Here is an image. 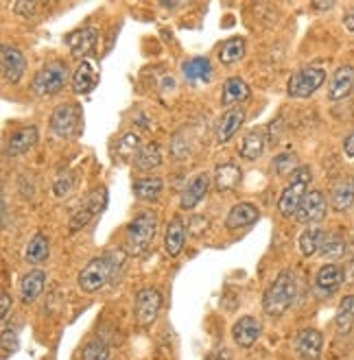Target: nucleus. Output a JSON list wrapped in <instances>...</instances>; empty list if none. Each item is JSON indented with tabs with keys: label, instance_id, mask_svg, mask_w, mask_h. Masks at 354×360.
I'll return each mask as SVG.
<instances>
[{
	"label": "nucleus",
	"instance_id": "obj_24",
	"mask_svg": "<svg viewBox=\"0 0 354 360\" xmlns=\"http://www.w3.org/2000/svg\"><path fill=\"white\" fill-rule=\"evenodd\" d=\"M213 63L208 57L203 55H197V57H191L182 63V75L189 83H208L213 79Z\"/></svg>",
	"mask_w": 354,
	"mask_h": 360
},
{
	"label": "nucleus",
	"instance_id": "obj_2",
	"mask_svg": "<svg viewBox=\"0 0 354 360\" xmlns=\"http://www.w3.org/2000/svg\"><path fill=\"white\" fill-rule=\"evenodd\" d=\"M158 234V214L153 210H147V212H140L136 214L127 227H125V234H122V249L127 256H142V253H147L153 238Z\"/></svg>",
	"mask_w": 354,
	"mask_h": 360
},
{
	"label": "nucleus",
	"instance_id": "obj_42",
	"mask_svg": "<svg viewBox=\"0 0 354 360\" xmlns=\"http://www.w3.org/2000/svg\"><path fill=\"white\" fill-rule=\"evenodd\" d=\"M15 347H18V334H15V330L5 328V330H3V358H7L9 352L13 354Z\"/></svg>",
	"mask_w": 354,
	"mask_h": 360
},
{
	"label": "nucleus",
	"instance_id": "obj_40",
	"mask_svg": "<svg viewBox=\"0 0 354 360\" xmlns=\"http://www.w3.org/2000/svg\"><path fill=\"white\" fill-rule=\"evenodd\" d=\"M75 175L72 173H59L53 181V193L55 197H68L72 193V188H75Z\"/></svg>",
	"mask_w": 354,
	"mask_h": 360
},
{
	"label": "nucleus",
	"instance_id": "obj_34",
	"mask_svg": "<svg viewBox=\"0 0 354 360\" xmlns=\"http://www.w3.org/2000/svg\"><path fill=\"white\" fill-rule=\"evenodd\" d=\"M140 149H142V142H140L138 134H134V131L122 134L114 144V162H122V160H129V158L134 160Z\"/></svg>",
	"mask_w": 354,
	"mask_h": 360
},
{
	"label": "nucleus",
	"instance_id": "obj_11",
	"mask_svg": "<svg viewBox=\"0 0 354 360\" xmlns=\"http://www.w3.org/2000/svg\"><path fill=\"white\" fill-rule=\"evenodd\" d=\"M341 284H343V269L339 264H324L315 273L313 290L320 300H328L330 295H335L339 290Z\"/></svg>",
	"mask_w": 354,
	"mask_h": 360
},
{
	"label": "nucleus",
	"instance_id": "obj_15",
	"mask_svg": "<svg viewBox=\"0 0 354 360\" xmlns=\"http://www.w3.org/2000/svg\"><path fill=\"white\" fill-rule=\"evenodd\" d=\"M210 175L208 173H199L195 175L189 186H186L182 190V195H179V210L184 212H189V210H195L208 195V190H210Z\"/></svg>",
	"mask_w": 354,
	"mask_h": 360
},
{
	"label": "nucleus",
	"instance_id": "obj_48",
	"mask_svg": "<svg viewBox=\"0 0 354 360\" xmlns=\"http://www.w3.org/2000/svg\"><path fill=\"white\" fill-rule=\"evenodd\" d=\"M332 7H335V3H324V5L313 3V9H332Z\"/></svg>",
	"mask_w": 354,
	"mask_h": 360
},
{
	"label": "nucleus",
	"instance_id": "obj_47",
	"mask_svg": "<svg viewBox=\"0 0 354 360\" xmlns=\"http://www.w3.org/2000/svg\"><path fill=\"white\" fill-rule=\"evenodd\" d=\"M343 27H346L348 31H352V33H354V7H352V9H348V11L343 13Z\"/></svg>",
	"mask_w": 354,
	"mask_h": 360
},
{
	"label": "nucleus",
	"instance_id": "obj_4",
	"mask_svg": "<svg viewBox=\"0 0 354 360\" xmlns=\"http://www.w3.org/2000/svg\"><path fill=\"white\" fill-rule=\"evenodd\" d=\"M70 77V68L64 59H55L49 61L46 66H42L31 81V92L39 98H51L55 94H59L61 90L66 88Z\"/></svg>",
	"mask_w": 354,
	"mask_h": 360
},
{
	"label": "nucleus",
	"instance_id": "obj_38",
	"mask_svg": "<svg viewBox=\"0 0 354 360\" xmlns=\"http://www.w3.org/2000/svg\"><path fill=\"white\" fill-rule=\"evenodd\" d=\"M171 155L173 160H189L193 155V140L186 134V129H182L179 134L173 136L171 140Z\"/></svg>",
	"mask_w": 354,
	"mask_h": 360
},
{
	"label": "nucleus",
	"instance_id": "obj_6",
	"mask_svg": "<svg viewBox=\"0 0 354 360\" xmlns=\"http://www.w3.org/2000/svg\"><path fill=\"white\" fill-rule=\"evenodd\" d=\"M324 83H326V70L320 66H308L291 75L286 83V92L291 98H308V96H313Z\"/></svg>",
	"mask_w": 354,
	"mask_h": 360
},
{
	"label": "nucleus",
	"instance_id": "obj_37",
	"mask_svg": "<svg viewBox=\"0 0 354 360\" xmlns=\"http://www.w3.org/2000/svg\"><path fill=\"white\" fill-rule=\"evenodd\" d=\"M298 168H300V164H298V158L293 153H280L272 162V171L278 177H291Z\"/></svg>",
	"mask_w": 354,
	"mask_h": 360
},
{
	"label": "nucleus",
	"instance_id": "obj_36",
	"mask_svg": "<svg viewBox=\"0 0 354 360\" xmlns=\"http://www.w3.org/2000/svg\"><path fill=\"white\" fill-rule=\"evenodd\" d=\"M346 249H348V245H346V238L341 234H326L320 253L326 260H339L346 256Z\"/></svg>",
	"mask_w": 354,
	"mask_h": 360
},
{
	"label": "nucleus",
	"instance_id": "obj_45",
	"mask_svg": "<svg viewBox=\"0 0 354 360\" xmlns=\"http://www.w3.org/2000/svg\"><path fill=\"white\" fill-rule=\"evenodd\" d=\"M206 360H232V352L227 347H219V349H213L210 354H208Z\"/></svg>",
	"mask_w": 354,
	"mask_h": 360
},
{
	"label": "nucleus",
	"instance_id": "obj_19",
	"mask_svg": "<svg viewBox=\"0 0 354 360\" xmlns=\"http://www.w3.org/2000/svg\"><path fill=\"white\" fill-rule=\"evenodd\" d=\"M186 231H189V227H186V223L179 214H175L169 223H166V227H164L166 256H171V258L179 256L182 249H184V243H186Z\"/></svg>",
	"mask_w": 354,
	"mask_h": 360
},
{
	"label": "nucleus",
	"instance_id": "obj_10",
	"mask_svg": "<svg viewBox=\"0 0 354 360\" xmlns=\"http://www.w3.org/2000/svg\"><path fill=\"white\" fill-rule=\"evenodd\" d=\"M293 347L302 360H320L324 352V334L315 328H304L296 334Z\"/></svg>",
	"mask_w": 354,
	"mask_h": 360
},
{
	"label": "nucleus",
	"instance_id": "obj_21",
	"mask_svg": "<svg viewBox=\"0 0 354 360\" xmlns=\"http://www.w3.org/2000/svg\"><path fill=\"white\" fill-rule=\"evenodd\" d=\"M260 219V210L258 205L249 203V201H241V203H234L230 207L225 217V227L227 229H245L249 225H254L256 221Z\"/></svg>",
	"mask_w": 354,
	"mask_h": 360
},
{
	"label": "nucleus",
	"instance_id": "obj_46",
	"mask_svg": "<svg viewBox=\"0 0 354 360\" xmlns=\"http://www.w3.org/2000/svg\"><path fill=\"white\" fill-rule=\"evenodd\" d=\"M343 153L348 160H354V129L343 138Z\"/></svg>",
	"mask_w": 354,
	"mask_h": 360
},
{
	"label": "nucleus",
	"instance_id": "obj_9",
	"mask_svg": "<svg viewBox=\"0 0 354 360\" xmlns=\"http://www.w3.org/2000/svg\"><path fill=\"white\" fill-rule=\"evenodd\" d=\"M106 205H108V188L99 186L86 197V203H83V207H79L75 214L70 217V229L77 231L81 227H86Z\"/></svg>",
	"mask_w": 354,
	"mask_h": 360
},
{
	"label": "nucleus",
	"instance_id": "obj_32",
	"mask_svg": "<svg viewBox=\"0 0 354 360\" xmlns=\"http://www.w3.org/2000/svg\"><path fill=\"white\" fill-rule=\"evenodd\" d=\"M51 256V243L46 238V234H42V231H37V234L29 240L27 245V251H25V260L27 264H42V262H46Z\"/></svg>",
	"mask_w": 354,
	"mask_h": 360
},
{
	"label": "nucleus",
	"instance_id": "obj_17",
	"mask_svg": "<svg viewBox=\"0 0 354 360\" xmlns=\"http://www.w3.org/2000/svg\"><path fill=\"white\" fill-rule=\"evenodd\" d=\"M0 59H3V77H5V81L7 83H20V79L25 77V70H27L25 53L20 51L18 46L5 44Z\"/></svg>",
	"mask_w": 354,
	"mask_h": 360
},
{
	"label": "nucleus",
	"instance_id": "obj_5",
	"mask_svg": "<svg viewBox=\"0 0 354 360\" xmlns=\"http://www.w3.org/2000/svg\"><path fill=\"white\" fill-rule=\"evenodd\" d=\"M310 179H313V175H310V168L308 166H300L298 171L291 175L289 184L282 188V193L278 197V212L280 217L284 219H291L298 214V210L308 193V184Z\"/></svg>",
	"mask_w": 354,
	"mask_h": 360
},
{
	"label": "nucleus",
	"instance_id": "obj_31",
	"mask_svg": "<svg viewBox=\"0 0 354 360\" xmlns=\"http://www.w3.org/2000/svg\"><path fill=\"white\" fill-rule=\"evenodd\" d=\"M324 238H326V229L322 227H306L300 238H298V247H300V253L304 258H313L315 253H320L322 245H324Z\"/></svg>",
	"mask_w": 354,
	"mask_h": 360
},
{
	"label": "nucleus",
	"instance_id": "obj_27",
	"mask_svg": "<svg viewBox=\"0 0 354 360\" xmlns=\"http://www.w3.org/2000/svg\"><path fill=\"white\" fill-rule=\"evenodd\" d=\"M354 205V177H343L330 193V207L335 212H348Z\"/></svg>",
	"mask_w": 354,
	"mask_h": 360
},
{
	"label": "nucleus",
	"instance_id": "obj_22",
	"mask_svg": "<svg viewBox=\"0 0 354 360\" xmlns=\"http://www.w3.org/2000/svg\"><path fill=\"white\" fill-rule=\"evenodd\" d=\"M70 83H72V92L75 94H90L96 88V83H99V70H96V66H94L90 59L79 61V66L72 72Z\"/></svg>",
	"mask_w": 354,
	"mask_h": 360
},
{
	"label": "nucleus",
	"instance_id": "obj_12",
	"mask_svg": "<svg viewBox=\"0 0 354 360\" xmlns=\"http://www.w3.org/2000/svg\"><path fill=\"white\" fill-rule=\"evenodd\" d=\"M326 214H328V203H326L324 193H322V190H308L304 201H302V205H300V210H298L296 219L300 223H304V225L306 223L310 225V223L324 221Z\"/></svg>",
	"mask_w": 354,
	"mask_h": 360
},
{
	"label": "nucleus",
	"instance_id": "obj_26",
	"mask_svg": "<svg viewBox=\"0 0 354 360\" xmlns=\"http://www.w3.org/2000/svg\"><path fill=\"white\" fill-rule=\"evenodd\" d=\"M249 96H252V90H249V86L241 77H230V79L223 81V86H221V105H225L227 110H230V105L243 103Z\"/></svg>",
	"mask_w": 354,
	"mask_h": 360
},
{
	"label": "nucleus",
	"instance_id": "obj_8",
	"mask_svg": "<svg viewBox=\"0 0 354 360\" xmlns=\"http://www.w3.org/2000/svg\"><path fill=\"white\" fill-rule=\"evenodd\" d=\"M162 310V292L156 286H144L136 292L134 300V319L138 326H151Z\"/></svg>",
	"mask_w": 354,
	"mask_h": 360
},
{
	"label": "nucleus",
	"instance_id": "obj_44",
	"mask_svg": "<svg viewBox=\"0 0 354 360\" xmlns=\"http://www.w3.org/2000/svg\"><path fill=\"white\" fill-rule=\"evenodd\" d=\"M9 310H11V297H9L7 290H3L0 292V319L5 321L9 316Z\"/></svg>",
	"mask_w": 354,
	"mask_h": 360
},
{
	"label": "nucleus",
	"instance_id": "obj_35",
	"mask_svg": "<svg viewBox=\"0 0 354 360\" xmlns=\"http://www.w3.org/2000/svg\"><path fill=\"white\" fill-rule=\"evenodd\" d=\"M217 57H219V61L223 63V66H232V63L241 61L245 57V39L243 37L225 39L223 44L219 46Z\"/></svg>",
	"mask_w": 354,
	"mask_h": 360
},
{
	"label": "nucleus",
	"instance_id": "obj_25",
	"mask_svg": "<svg viewBox=\"0 0 354 360\" xmlns=\"http://www.w3.org/2000/svg\"><path fill=\"white\" fill-rule=\"evenodd\" d=\"M354 90V68L352 66H341L335 70L330 79V88H328V98L330 101H343L352 94Z\"/></svg>",
	"mask_w": 354,
	"mask_h": 360
},
{
	"label": "nucleus",
	"instance_id": "obj_30",
	"mask_svg": "<svg viewBox=\"0 0 354 360\" xmlns=\"http://www.w3.org/2000/svg\"><path fill=\"white\" fill-rule=\"evenodd\" d=\"M241 158L247 162H256L263 158L265 153V134L263 129H252L247 131L241 140V149H239Z\"/></svg>",
	"mask_w": 354,
	"mask_h": 360
},
{
	"label": "nucleus",
	"instance_id": "obj_29",
	"mask_svg": "<svg viewBox=\"0 0 354 360\" xmlns=\"http://www.w3.org/2000/svg\"><path fill=\"white\" fill-rule=\"evenodd\" d=\"M132 162H134V168H136V171H140V173H147V171H153V168L162 166L164 155H162L160 144L158 142L142 144V149L136 153V158Z\"/></svg>",
	"mask_w": 354,
	"mask_h": 360
},
{
	"label": "nucleus",
	"instance_id": "obj_20",
	"mask_svg": "<svg viewBox=\"0 0 354 360\" xmlns=\"http://www.w3.org/2000/svg\"><path fill=\"white\" fill-rule=\"evenodd\" d=\"M213 184H215V190L217 193H234V190L241 186V179H243V171L241 166L234 164V162H223L215 168V175H213Z\"/></svg>",
	"mask_w": 354,
	"mask_h": 360
},
{
	"label": "nucleus",
	"instance_id": "obj_14",
	"mask_svg": "<svg viewBox=\"0 0 354 360\" xmlns=\"http://www.w3.org/2000/svg\"><path fill=\"white\" fill-rule=\"evenodd\" d=\"M243 122H245V110L243 108L225 110L215 122V140H217V144L230 142L234 138V134L243 127Z\"/></svg>",
	"mask_w": 354,
	"mask_h": 360
},
{
	"label": "nucleus",
	"instance_id": "obj_23",
	"mask_svg": "<svg viewBox=\"0 0 354 360\" xmlns=\"http://www.w3.org/2000/svg\"><path fill=\"white\" fill-rule=\"evenodd\" d=\"M44 286H46V271L31 269L20 280V288H18L20 300H23V304H33L42 295V290H44Z\"/></svg>",
	"mask_w": 354,
	"mask_h": 360
},
{
	"label": "nucleus",
	"instance_id": "obj_39",
	"mask_svg": "<svg viewBox=\"0 0 354 360\" xmlns=\"http://www.w3.org/2000/svg\"><path fill=\"white\" fill-rule=\"evenodd\" d=\"M81 360H110V347L101 338H92V341L83 345Z\"/></svg>",
	"mask_w": 354,
	"mask_h": 360
},
{
	"label": "nucleus",
	"instance_id": "obj_18",
	"mask_svg": "<svg viewBox=\"0 0 354 360\" xmlns=\"http://www.w3.org/2000/svg\"><path fill=\"white\" fill-rule=\"evenodd\" d=\"M96 39H99V31L94 27H81L64 37L66 46L70 49V55L75 57H86L88 53H92L96 49Z\"/></svg>",
	"mask_w": 354,
	"mask_h": 360
},
{
	"label": "nucleus",
	"instance_id": "obj_43",
	"mask_svg": "<svg viewBox=\"0 0 354 360\" xmlns=\"http://www.w3.org/2000/svg\"><path fill=\"white\" fill-rule=\"evenodd\" d=\"M208 225H210V221H208L206 217L195 214V217H191V221H189V231H191L193 236H201L203 231L208 229Z\"/></svg>",
	"mask_w": 354,
	"mask_h": 360
},
{
	"label": "nucleus",
	"instance_id": "obj_16",
	"mask_svg": "<svg viewBox=\"0 0 354 360\" xmlns=\"http://www.w3.org/2000/svg\"><path fill=\"white\" fill-rule=\"evenodd\" d=\"M37 127L29 124V127H18L15 131H11V136L7 138V144H5V151L9 158H20L29 153L33 146L37 144Z\"/></svg>",
	"mask_w": 354,
	"mask_h": 360
},
{
	"label": "nucleus",
	"instance_id": "obj_1",
	"mask_svg": "<svg viewBox=\"0 0 354 360\" xmlns=\"http://www.w3.org/2000/svg\"><path fill=\"white\" fill-rule=\"evenodd\" d=\"M122 258L118 253H101L92 258L77 275V284L83 292H96L103 286H108L114 278H118V269L122 266Z\"/></svg>",
	"mask_w": 354,
	"mask_h": 360
},
{
	"label": "nucleus",
	"instance_id": "obj_41",
	"mask_svg": "<svg viewBox=\"0 0 354 360\" xmlns=\"http://www.w3.org/2000/svg\"><path fill=\"white\" fill-rule=\"evenodd\" d=\"M11 11L18 15V18H35L37 13V3H33V0H20V3H15L11 7Z\"/></svg>",
	"mask_w": 354,
	"mask_h": 360
},
{
	"label": "nucleus",
	"instance_id": "obj_28",
	"mask_svg": "<svg viewBox=\"0 0 354 360\" xmlns=\"http://www.w3.org/2000/svg\"><path fill=\"white\" fill-rule=\"evenodd\" d=\"M132 193L138 201L153 203L164 193V179L162 177H140L132 184Z\"/></svg>",
	"mask_w": 354,
	"mask_h": 360
},
{
	"label": "nucleus",
	"instance_id": "obj_33",
	"mask_svg": "<svg viewBox=\"0 0 354 360\" xmlns=\"http://www.w3.org/2000/svg\"><path fill=\"white\" fill-rule=\"evenodd\" d=\"M335 328L337 334L348 336L354 328V295H346L341 297L339 306H337V314H335Z\"/></svg>",
	"mask_w": 354,
	"mask_h": 360
},
{
	"label": "nucleus",
	"instance_id": "obj_13",
	"mask_svg": "<svg viewBox=\"0 0 354 360\" xmlns=\"http://www.w3.org/2000/svg\"><path fill=\"white\" fill-rule=\"evenodd\" d=\"M260 334H263V323H260V319H256V316H252V314L241 316V319L232 326V338L241 349L254 347L258 343Z\"/></svg>",
	"mask_w": 354,
	"mask_h": 360
},
{
	"label": "nucleus",
	"instance_id": "obj_3",
	"mask_svg": "<svg viewBox=\"0 0 354 360\" xmlns=\"http://www.w3.org/2000/svg\"><path fill=\"white\" fill-rule=\"evenodd\" d=\"M298 300V280L291 269H282L263 295V310L269 316H282Z\"/></svg>",
	"mask_w": 354,
	"mask_h": 360
},
{
	"label": "nucleus",
	"instance_id": "obj_7",
	"mask_svg": "<svg viewBox=\"0 0 354 360\" xmlns=\"http://www.w3.org/2000/svg\"><path fill=\"white\" fill-rule=\"evenodd\" d=\"M79 122H81V108L79 105L77 103H61L51 114L49 129L55 138L68 140L79 131Z\"/></svg>",
	"mask_w": 354,
	"mask_h": 360
}]
</instances>
